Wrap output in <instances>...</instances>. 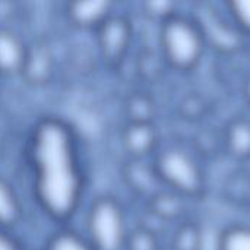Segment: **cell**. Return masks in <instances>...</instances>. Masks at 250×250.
I'll use <instances>...</instances> for the list:
<instances>
[{"mask_svg": "<svg viewBox=\"0 0 250 250\" xmlns=\"http://www.w3.org/2000/svg\"><path fill=\"white\" fill-rule=\"evenodd\" d=\"M227 146L236 157L250 155V123L245 120L234 122L227 130Z\"/></svg>", "mask_w": 250, "mask_h": 250, "instance_id": "obj_13", "label": "cell"}, {"mask_svg": "<svg viewBox=\"0 0 250 250\" xmlns=\"http://www.w3.org/2000/svg\"><path fill=\"white\" fill-rule=\"evenodd\" d=\"M113 15V3L105 0L73 1L66 4L67 21L79 29H98Z\"/></svg>", "mask_w": 250, "mask_h": 250, "instance_id": "obj_6", "label": "cell"}, {"mask_svg": "<svg viewBox=\"0 0 250 250\" xmlns=\"http://www.w3.org/2000/svg\"><path fill=\"white\" fill-rule=\"evenodd\" d=\"M125 250H160V245L157 236L151 230L139 227L129 231Z\"/></svg>", "mask_w": 250, "mask_h": 250, "instance_id": "obj_17", "label": "cell"}, {"mask_svg": "<svg viewBox=\"0 0 250 250\" xmlns=\"http://www.w3.org/2000/svg\"><path fill=\"white\" fill-rule=\"evenodd\" d=\"M129 123H151L154 104L145 95H132L126 103Z\"/></svg>", "mask_w": 250, "mask_h": 250, "instance_id": "obj_14", "label": "cell"}, {"mask_svg": "<svg viewBox=\"0 0 250 250\" xmlns=\"http://www.w3.org/2000/svg\"><path fill=\"white\" fill-rule=\"evenodd\" d=\"M28 45L9 28L0 26V78L22 73Z\"/></svg>", "mask_w": 250, "mask_h": 250, "instance_id": "obj_8", "label": "cell"}, {"mask_svg": "<svg viewBox=\"0 0 250 250\" xmlns=\"http://www.w3.org/2000/svg\"><path fill=\"white\" fill-rule=\"evenodd\" d=\"M0 82H1V78H0ZM0 97H1V83H0Z\"/></svg>", "mask_w": 250, "mask_h": 250, "instance_id": "obj_23", "label": "cell"}, {"mask_svg": "<svg viewBox=\"0 0 250 250\" xmlns=\"http://www.w3.org/2000/svg\"><path fill=\"white\" fill-rule=\"evenodd\" d=\"M123 179L126 180L127 186L139 193L148 192L157 177V173L154 170V166H146L142 160L132 158L130 163H127L123 168Z\"/></svg>", "mask_w": 250, "mask_h": 250, "instance_id": "obj_11", "label": "cell"}, {"mask_svg": "<svg viewBox=\"0 0 250 250\" xmlns=\"http://www.w3.org/2000/svg\"><path fill=\"white\" fill-rule=\"evenodd\" d=\"M154 170L160 180L179 193L196 195L202 189L204 179L198 164L182 149L163 151L154 163Z\"/></svg>", "mask_w": 250, "mask_h": 250, "instance_id": "obj_4", "label": "cell"}, {"mask_svg": "<svg viewBox=\"0 0 250 250\" xmlns=\"http://www.w3.org/2000/svg\"><path fill=\"white\" fill-rule=\"evenodd\" d=\"M54 73V56L45 42L28 45L21 76L31 85H45Z\"/></svg>", "mask_w": 250, "mask_h": 250, "instance_id": "obj_7", "label": "cell"}, {"mask_svg": "<svg viewBox=\"0 0 250 250\" xmlns=\"http://www.w3.org/2000/svg\"><path fill=\"white\" fill-rule=\"evenodd\" d=\"M202 236L195 224H185L179 229L173 240L174 250H201Z\"/></svg>", "mask_w": 250, "mask_h": 250, "instance_id": "obj_16", "label": "cell"}, {"mask_svg": "<svg viewBox=\"0 0 250 250\" xmlns=\"http://www.w3.org/2000/svg\"><path fill=\"white\" fill-rule=\"evenodd\" d=\"M97 48L101 59L108 66L119 64L126 56L130 40L132 28L126 18L111 15L98 29H95Z\"/></svg>", "mask_w": 250, "mask_h": 250, "instance_id": "obj_5", "label": "cell"}, {"mask_svg": "<svg viewBox=\"0 0 250 250\" xmlns=\"http://www.w3.org/2000/svg\"><path fill=\"white\" fill-rule=\"evenodd\" d=\"M161 47L171 66L186 70L199 62L204 51V35L192 21L173 15L161 25Z\"/></svg>", "mask_w": 250, "mask_h": 250, "instance_id": "obj_3", "label": "cell"}, {"mask_svg": "<svg viewBox=\"0 0 250 250\" xmlns=\"http://www.w3.org/2000/svg\"><path fill=\"white\" fill-rule=\"evenodd\" d=\"M152 212L161 218H174L180 211V202L176 196L168 193H158L151 201Z\"/></svg>", "mask_w": 250, "mask_h": 250, "instance_id": "obj_18", "label": "cell"}, {"mask_svg": "<svg viewBox=\"0 0 250 250\" xmlns=\"http://www.w3.org/2000/svg\"><path fill=\"white\" fill-rule=\"evenodd\" d=\"M145 13H148L149 16L155 18V19H161L163 22L168 18H171L174 15L173 9L174 4L170 1H151V3H145Z\"/></svg>", "mask_w": 250, "mask_h": 250, "instance_id": "obj_20", "label": "cell"}, {"mask_svg": "<svg viewBox=\"0 0 250 250\" xmlns=\"http://www.w3.org/2000/svg\"><path fill=\"white\" fill-rule=\"evenodd\" d=\"M129 236L120 202L108 195L92 201L86 214V239L95 250H125Z\"/></svg>", "mask_w": 250, "mask_h": 250, "instance_id": "obj_2", "label": "cell"}, {"mask_svg": "<svg viewBox=\"0 0 250 250\" xmlns=\"http://www.w3.org/2000/svg\"><path fill=\"white\" fill-rule=\"evenodd\" d=\"M229 6L236 23L250 32V1H233Z\"/></svg>", "mask_w": 250, "mask_h": 250, "instance_id": "obj_19", "label": "cell"}, {"mask_svg": "<svg viewBox=\"0 0 250 250\" xmlns=\"http://www.w3.org/2000/svg\"><path fill=\"white\" fill-rule=\"evenodd\" d=\"M23 215L22 202L15 188L0 176V229L12 230Z\"/></svg>", "mask_w": 250, "mask_h": 250, "instance_id": "obj_10", "label": "cell"}, {"mask_svg": "<svg viewBox=\"0 0 250 250\" xmlns=\"http://www.w3.org/2000/svg\"><path fill=\"white\" fill-rule=\"evenodd\" d=\"M26 158L40 208L51 220L66 223L81 205L86 179L75 130L59 117L38 120L28 139Z\"/></svg>", "mask_w": 250, "mask_h": 250, "instance_id": "obj_1", "label": "cell"}, {"mask_svg": "<svg viewBox=\"0 0 250 250\" xmlns=\"http://www.w3.org/2000/svg\"><path fill=\"white\" fill-rule=\"evenodd\" d=\"M122 144L135 160L151 154L157 144V132L151 123H129L122 133Z\"/></svg>", "mask_w": 250, "mask_h": 250, "instance_id": "obj_9", "label": "cell"}, {"mask_svg": "<svg viewBox=\"0 0 250 250\" xmlns=\"http://www.w3.org/2000/svg\"><path fill=\"white\" fill-rule=\"evenodd\" d=\"M246 94H248V97H249L250 100V81L248 82V88H246Z\"/></svg>", "mask_w": 250, "mask_h": 250, "instance_id": "obj_22", "label": "cell"}, {"mask_svg": "<svg viewBox=\"0 0 250 250\" xmlns=\"http://www.w3.org/2000/svg\"><path fill=\"white\" fill-rule=\"evenodd\" d=\"M44 250H95L86 236L79 234L78 231L62 229L53 233L45 242Z\"/></svg>", "mask_w": 250, "mask_h": 250, "instance_id": "obj_12", "label": "cell"}, {"mask_svg": "<svg viewBox=\"0 0 250 250\" xmlns=\"http://www.w3.org/2000/svg\"><path fill=\"white\" fill-rule=\"evenodd\" d=\"M218 250H250V227H231L226 230L218 243Z\"/></svg>", "mask_w": 250, "mask_h": 250, "instance_id": "obj_15", "label": "cell"}, {"mask_svg": "<svg viewBox=\"0 0 250 250\" xmlns=\"http://www.w3.org/2000/svg\"><path fill=\"white\" fill-rule=\"evenodd\" d=\"M0 250H25L10 230L0 229Z\"/></svg>", "mask_w": 250, "mask_h": 250, "instance_id": "obj_21", "label": "cell"}]
</instances>
